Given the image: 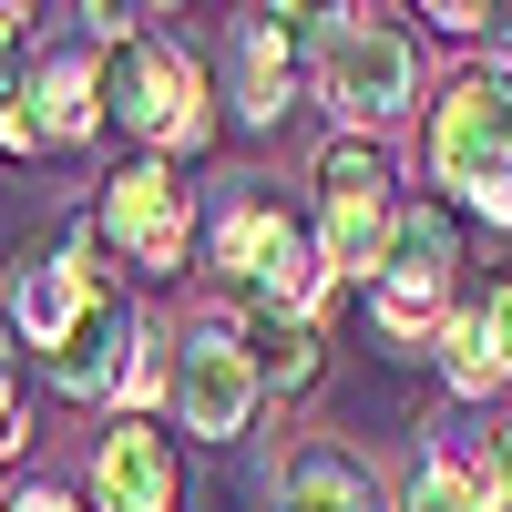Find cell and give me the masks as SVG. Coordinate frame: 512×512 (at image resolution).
<instances>
[{"label":"cell","instance_id":"obj_13","mask_svg":"<svg viewBox=\"0 0 512 512\" xmlns=\"http://www.w3.org/2000/svg\"><path fill=\"white\" fill-rule=\"evenodd\" d=\"M441 369H451L461 400H482V390H502V379H512V369L492 359V338H482V308H461V318L441 328Z\"/></svg>","mask_w":512,"mask_h":512},{"label":"cell","instance_id":"obj_9","mask_svg":"<svg viewBox=\"0 0 512 512\" xmlns=\"http://www.w3.org/2000/svg\"><path fill=\"white\" fill-rule=\"evenodd\" d=\"M93 512H175V441L154 420H113L93 451Z\"/></svg>","mask_w":512,"mask_h":512},{"label":"cell","instance_id":"obj_4","mask_svg":"<svg viewBox=\"0 0 512 512\" xmlns=\"http://www.w3.org/2000/svg\"><path fill=\"white\" fill-rule=\"evenodd\" d=\"M451 297H461V236H451V216H400L390 256H379V277H369V318L390 338H441L461 318Z\"/></svg>","mask_w":512,"mask_h":512},{"label":"cell","instance_id":"obj_10","mask_svg":"<svg viewBox=\"0 0 512 512\" xmlns=\"http://www.w3.org/2000/svg\"><path fill=\"white\" fill-rule=\"evenodd\" d=\"M297 21H308V11H246V21H236V103H246V123H267V113L287 103Z\"/></svg>","mask_w":512,"mask_h":512},{"label":"cell","instance_id":"obj_6","mask_svg":"<svg viewBox=\"0 0 512 512\" xmlns=\"http://www.w3.org/2000/svg\"><path fill=\"white\" fill-rule=\"evenodd\" d=\"M318 82L349 123H390L410 113V41L390 11H338L328 21V52H318Z\"/></svg>","mask_w":512,"mask_h":512},{"label":"cell","instance_id":"obj_15","mask_svg":"<svg viewBox=\"0 0 512 512\" xmlns=\"http://www.w3.org/2000/svg\"><path fill=\"white\" fill-rule=\"evenodd\" d=\"M420 21H441L451 41H482V31H502L512 11H492V0H431V11H420Z\"/></svg>","mask_w":512,"mask_h":512},{"label":"cell","instance_id":"obj_14","mask_svg":"<svg viewBox=\"0 0 512 512\" xmlns=\"http://www.w3.org/2000/svg\"><path fill=\"white\" fill-rule=\"evenodd\" d=\"M410 512H482V482L461 472V461H431V472L410 482Z\"/></svg>","mask_w":512,"mask_h":512},{"label":"cell","instance_id":"obj_3","mask_svg":"<svg viewBox=\"0 0 512 512\" xmlns=\"http://www.w3.org/2000/svg\"><path fill=\"white\" fill-rule=\"evenodd\" d=\"M256 349H246V308L236 297H216V308H195L185 318V359H175V410H185V431L205 441H236L246 431V410H256Z\"/></svg>","mask_w":512,"mask_h":512},{"label":"cell","instance_id":"obj_16","mask_svg":"<svg viewBox=\"0 0 512 512\" xmlns=\"http://www.w3.org/2000/svg\"><path fill=\"white\" fill-rule=\"evenodd\" d=\"M31 82H21V11H0V113H21Z\"/></svg>","mask_w":512,"mask_h":512},{"label":"cell","instance_id":"obj_21","mask_svg":"<svg viewBox=\"0 0 512 512\" xmlns=\"http://www.w3.org/2000/svg\"><path fill=\"white\" fill-rule=\"evenodd\" d=\"M492 461H502V472H512V431H502V441H492Z\"/></svg>","mask_w":512,"mask_h":512},{"label":"cell","instance_id":"obj_5","mask_svg":"<svg viewBox=\"0 0 512 512\" xmlns=\"http://www.w3.org/2000/svg\"><path fill=\"white\" fill-rule=\"evenodd\" d=\"M420 154H431V175L451 195H492L512 185V82L502 72H461L451 93L431 103V134H420Z\"/></svg>","mask_w":512,"mask_h":512},{"label":"cell","instance_id":"obj_2","mask_svg":"<svg viewBox=\"0 0 512 512\" xmlns=\"http://www.w3.org/2000/svg\"><path fill=\"white\" fill-rule=\"evenodd\" d=\"M103 113H113L134 144L185 154V144H205V72H195L164 31H134V41L103 62Z\"/></svg>","mask_w":512,"mask_h":512},{"label":"cell","instance_id":"obj_19","mask_svg":"<svg viewBox=\"0 0 512 512\" xmlns=\"http://www.w3.org/2000/svg\"><path fill=\"white\" fill-rule=\"evenodd\" d=\"M482 512H512V472L492 461V482H482Z\"/></svg>","mask_w":512,"mask_h":512},{"label":"cell","instance_id":"obj_20","mask_svg":"<svg viewBox=\"0 0 512 512\" xmlns=\"http://www.w3.org/2000/svg\"><path fill=\"white\" fill-rule=\"evenodd\" d=\"M11 512H72V502H62V492H21Z\"/></svg>","mask_w":512,"mask_h":512},{"label":"cell","instance_id":"obj_1","mask_svg":"<svg viewBox=\"0 0 512 512\" xmlns=\"http://www.w3.org/2000/svg\"><path fill=\"white\" fill-rule=\"evenodd\" d=\"M216 267H226V297H236V308L287 318V328H308L318 287H328V256H318L308 226H297L287 205H267V195H236V205H226V226H216Z\"/></svg>","mask_w":512,"mask_h":512},{"label":"cell","instance_id":"obj_11","mask_svg":"<svg viewBox=\"0 0 512 512\" xmlns=\"http://www.w3.org/2000/svg\"><path fill=\"white\" fill-rule=\"evenodd\" d=\"M31 103H41V144H82L103 123V62L93 52H41L31 62Z\"/></svg>","mask_w":512,"mask_h":512},{"label":"cell","instance_id":"obj_12","mask_svg":"<svg viewBox=\"0 0 512 512\" xmlns=\"http://www.w3.org/2000/svg\"><path fill=\"white\" fill-rule=\"evenodd\" d=\"M287 512H379V492H369V472H359V461L349 451H297L287 461Z\"/></svg>","mask_w":512,"mask_h":512},{"label":"cell","instance_id":"obj_17","mask_svg":"<svg viewBox=\"0 0 512 512\" xmlns=\"http://www.w3.org/2000/svg\"><path fill=\"white\" fill-rule=\"evenodd\" d=\"M21 441V359H11V338H0V451Z\"/></svg>","mask_w":512,"mask_h":512},{"label":"cell","instance_id":"obj_18","mask_svg":"<svg viewBox=\"0 0 512 512\" xmlns=\"http://www.w3.org/2000/svg\"><path fill=\"white\" fill-rule=\"evenodd\" d=\"M482 338H492V359L512 369V277H502V287L482 297Z\"/></svg>","mask_w":512,"mask_h":512},{"label":"cell","instance_id":"obj_8","mask_svg":"<svg viewBox=\"0 0 512 512\" xmlns=\"http://www.w3.org/2000/svg\"><path fill=\"white\" fill-rule=\"evenodd\" d=\"M103 236L134 256L144 277H175L185 246H195V205H185V185L164 175V164H123L113 195H103Z\"/></svg>","mask_w":512,"mask_h":512},{"label":"cell","instance_id":"obj_7","mask_svg":"<svg viewBox=\"0 0 512 512\" xmlns=\"http://www.w3.org/2000/svg\"><path fill=\"white\" fill-rule=\"evenodd\" d=\"M318 226H328V267H359L379 277V256H390V164L369 144H328L318 154Z\"/></svg>","mask_w":512,"mask_h":512}]
</instances>
